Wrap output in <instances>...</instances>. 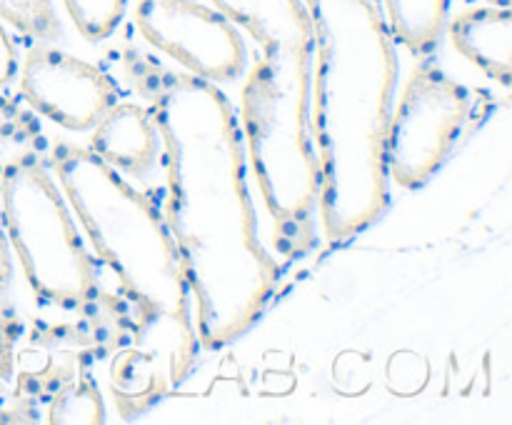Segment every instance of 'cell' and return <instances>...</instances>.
<instances>
[{
  "instance_id": "cell-1",
  "label": "cell",
  "mask_w": 512,
  "mask_h": 425,
  "mask_svg": "<svg viewBox=\"0 0 512 425\" xmlns=\"http://www.w3.org/2000/svg\"><path fill=\"white\" fill-rule=\"evenodd\" d=\"M163 140L165 223L193 295L200 350L243 338L278 290L280 268L258 235L248 150L233 100L218 83L128 53Z\"/></svg>"
},
{
  "instance_id": "cell-2",
  "label": "cell",
  "mask_w": 512,
  "mask_h": 425,
  "mask_svg": "<svg viewBox=\"0 0 512 425\" xmlns=\"http://www.w3.org/2000/svg\"><path fill=\"white\" fill-rule=\"evenodd\" d=\"M55 180L98 258L135 310V343L110 365V388L125 415L185 383L198 363L193 295L165 215L90 148L55 143Z\"/></svg>"
},
{
  "instance_id": "cell-3",
  "label": "cell",
  "mask_w": 512,
  "mask_h": 425,
  "mask_svg": "<svg viewBox=\"0 0 512 425\" xmlns=\"http://www.w3.org/2000/svg\"><path fill=\"white\" fill-rule=\"evenodd\" d=\"M313 23V133L323 233L345 243L390 205L385 133L398 53L380 0H303Z\"/></svg>"
},
{
  "instance_id": "cell-4",
  "label": "cell",
  "mask_w": 512,
  "mask_h": 425,
  "mask_svg": "<svg viewBox=\"0 0 512 425\" xmlns=\"http://www.w3.org/2000/svg\"><path fill=\"white\" fill-rule=\"evenodd\" d=\"M258 43L240 93V128L275 243L288 258L315 245L320 163L313 133V23L303 0H210Z\"/></svg>"
},
{
  "instance_id": "cell-5",
  "label": "cell",
  "mask_w": 512,
  "mask_h": 425,
  "mask_svg": "<svg viewBox=\"0 0 512 425\" xmlns=\"http://www.w3.org/2000/svg\"><path fill=\"white\" fill-rule=\"evenodd\" d=\"M5 235L30 290L70 313H93L103 300L98 265L80 235L68 198L48 165L20 153L0 168Z\"/></svg>"
},
{
  "instance_id": "cell-6",
  "label": "cell",
  "mask_w": 512,
  "mask_h": 425,
  "mask_svg": "<svg viewBox=\"0 0 512 425\" xmlns=\"http://www.w3.org/2000/svg\"><path fill=\"white\" fill-rule=\"evenodd\" d=\"M470 115L465 85L433 65L405 80L385 133V168L400 188H423L453 153Z\"/></svg>"
},
{
  "instance_id": "cell-7",
  "label": "cell",
  "mask_w": 512,
  "mask_h": 425,
  "mask_svg": "<svg viewBox=\"0 0 512 425\" xmlns=\"http://www.w3.org/2000/svg\"><path fill=\"white\" fill-rule=\"evenodd\" d=\"M135 28L148 45L210 83H233L248 68L238 25L203 0H138Z\"/></svg>"
},
{
  "instance_id": "cell-8",
  "label": "cell",
  "mask_w": 512,
  "mask_h": 425,
  "mask_svg": "<svg viewBox=\"0 0 512 425\" xmlns=\"http://www.w3.org/2000/svg\"><path fill=\"white\" fill-rule=\"evenodd\" d=\"M18 75L30 108L70 133H88L118 103L108 73L55 43H30Z\"/></svg>"
},
{
  "instance_id": "cell-9",
  "label": "cell",
  "mask_w": 512,
  "mask_h": 425,
  "mask_svg": "<svg viewBox=\"0 0 512 425\" xmlns=\"http://www.w3.org/2000/svg\"><path fill=\"white\" fill-rule=\"evenodd\" d=\"M88 148L118 173L145 180L163 155V140L148 108L115 103L90 128Z\"/></svg>"
},
{
  "instance_id": "cell-10",
  "label": "cell",
  "mask_w": 512,
  "mask_h": 425,
  "mask_svg": "<svg viewBox=\"0 0 512 425\" xmlns=\"http://www.w3.org/2000/svg\"><path fill=\"white\" fill-rule=\"evenodd\" d=\"M455 50L488 78L510 88L512 83V10L503 5L470 8L448 20Z\"/></svg>"
},
{
  "instance_id": "cell-11",
  "label": "cell",
  "mask_w": 512,
  "mask_h": 425,
  "mask_svg": "<svg viewBox=\"0 0 512 425\" xmlns=\"http://www.w3.org/2000/svg\"><path fill=\"white\" fill-rule=\"evenodd\" d=\"M393 40L423 58L438 48L448 28L450 0H380Z\"/></svg>"
},
{
  "instance_id": "cell-12",
  "label": "cell",
  "mask_w": 512,
  "mask_h": 425,
  "mask_svg": "<svg viewBox=\"0 0 512 425\" xmlns=\"http://www.w3.org/2000/svg\"><path fill=\"white\" fill-rule=\"evenodd\" d=\"M0 20L30 43H55L63 35L53 0H0Z\"/></svg>"
},
{
  "instance_id": "cell-13",
  "label": "cell",
  "mask_w": 512,
  "mask_h": 425,
  "mask_svg": "<svg viewBox=\"0 0 512 425\" xmlns=\"http://www.w3.org/2000/svg\"><path fill=\"white\" fill-rule=\"evenodd\" d=\"M63 5L88 43L110 38L128 10V0H63Z\"/></svg>"
},
{
  "instance_id": "cell-14",
  "label": "cell",
  "mask_w": 512,
  "mask_h": 425,
  "mask_svg": "<svg viewBox=\"0 0 512 425\" xmlns=\"http://www.w3.org/2000/svg\"><path fill=\"white\" fill-rule=\"evenodd\" d=\"M53 423H103V400L95 383L75 385L70 393H60L50 408Z\"/></svg>"
},
{
  "instance_id": "cell-15",
  "label": "cell",
  "mask_w": 512,
  "mask_h": 425,
  "mask_svg": "<svg viewBox=\"0 0 512 425\" xmlns=\"http://www.w3.org/2000/svg\"><path fill=\"white\" fill-rule=\"evenodd\" d=\"M38 133V123L20 105L0 95V140H25Z\"/></svg>"
},
{
  "instance_id": "cell-16",
  "label": "cell",
  "mask_w": 512,
  "mask_h": 425,
  "mask_svg": "<svg viewBox=\"0 0 512 425\" xmlns=\"http://www.w3.org/2000/svg\"><path fill=\"white\" fill-rule=\"evenodd\" d=\"M20 70V58H18V45L10 38L8 28L0 23V90L5 85L13 83V78Z\"/></svg>"
},
{
  "instance_id": "cell-17",
  "label": "cell",
  "mask_w": 512,
  "mask_h": 425,
  "mask_svg": "<svg viewBox=\"0 0 512 425\" xmlns=\"http://www.w3.org/2000/svg\"><path fill=\"white\" fill-rule=\"evenodd\" d=\"M10 278H13V260H10V243L5 235V220H3V200H0V295L8 290Z\"/></svg>"
},
{
  "instance_id": "cell-18",
  "label": "cell",
  "mask_w": 512,
  "mask_h": 425,
  "mask_svg": "<svg viewBox=\"0 0 512 425\" xmlns=\"http://www.w3.org/2000/svg\"><path fill=\"white\" fill-rule=\"evenodd\" d=\"M488 5H503V8H510L512 0H485Z\"/></svg>"
}]
</instances>
